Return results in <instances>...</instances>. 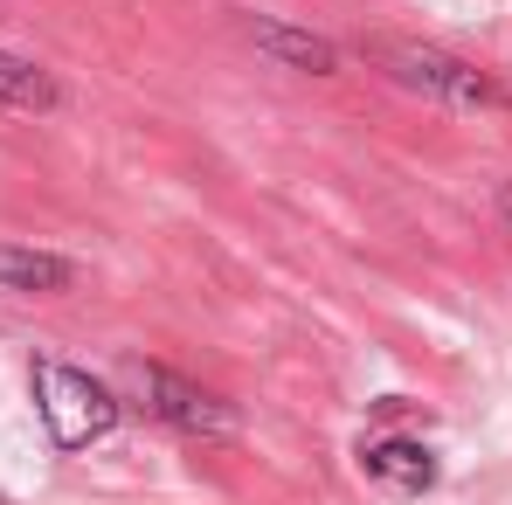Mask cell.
Segmentation results:
<instances>
[{
	"mask_svg": "<svg viewBox=\"0 0 512 505\" xmlns=\"http://www.w3.org/2000/svg\"><path fill=\"white\" fill-rule=\"evenodd\" d=\"M367 56L402 90H416L429 104H450V111H506L512 104L485 70H471L464 56H450L436 42H416V35H367Z\"/></svg>",
	"mask_w": 512,
	"mask_h": 505,
	"instance_id": "6da1fadb",
	"label": "cell"
},
{
	"mask_svg": "<svg viewBox=\"0 0 512 505\" xmlns=\"http://www.w3.org/2000/svg\"><path fill=\"white\" fill-rule=\"evenodd\" d=\"M35 409L49 422V436L63 450H84L97 443L111 422H118V395L104 381H90L84 367H63V360H35Z\"/></svg>",
	"mask_w": 512,
	"mask_h": 505,
	"instance_id": "7a4b0ae2",
	"label": "cell"
},
{
	"mask_svg": "<svg viewBox=\"0 0 512 505\" xmlns=\"http://www.w3.org/2000/svg\"><path fill=\"white\" fill-rule=\"evenodd\" d=\"M125 388L139 395V409H146V416L173 422V429H187V436H236V429H243L236 409H229L222 395H208V388L180 381L173 367H146V360H132V367H125Z\"/></svg>",
	"mask_w": 512,
	"mask_h": 505,
	"instance_id": "3957f363",
	"label": "cell"
},
{
	"mask_svg": "<svg viewBox=\"0 0 512 505\" xmlns=\"http://www.w3.org/2000/svg\"><path fill=\"white\" fill-rule=\"evenodd\" d=\"M70 284H77V263H70V256L0 243V291H7V298H63Z\"/></svg>",
	"mask_w": 512,
	"mask_h": 505,
	"instance_id": "277c9868",
	"label": "cell"
},
{
	"mask_svg": "<svg viewBox=\"0 0 512 505\" xmlns=\"http://www.w3.org/2000/svg\"><path fill=\"white\" fill-rule=\"evenodd\" d=\"M250 42L263 49V56H277L284 70H305V77H333V70H340V49H333L326 35L291 28V21H270V14L250 21Z\"/></svg>",
	"mask_w": 512,
	"mask_h": 505,
	"instance_id": "5b68a950",
	"label": "cell"
},
{
	"mask_svg": "<svg viewBox=\"0 0 512 505\" xmlns=\"http://www.w3.org/2000/svg\"><path fill=\"white\" fill-rule=\"evenodd\" d=\"M360 471H367L374 485H388V492H429V485H436V457H429L423 443H409V436L367 443V450H360Z\"/></svg>",
	"mask_w": 512,
	"mask_h": 505,
	"instance_id": "8992f818",
	"label": "cell"
},
{
	"mask_svg": "<svg viewBox=\"0 0 512 505\" xmlns=\"http://www.w3.org/2000/svg\"><path fill=\"white\" fill-rule=\"evenodd\" d=\"M56 104H63V90H56L49 70L0 49V111H56Z\"/></svg>",
	"mask_w": 512,
	"mask_h": 505,
	"instance_id": "52a82bcc",
	"label": "cell"
},
{
	"mask_svg": "<svg viewBox=\"0 0 512 505\" xmlns=\"http://www.w3.org/2000/svg\"><path fill=\"white\" fill-rule=\"evenodd\" d=\"M499 222H506V236H512V187H499Z\"/></svg>",
	"mask_w": 512,
	"mask_h": 505,
	"instance_id": "ba28073f",
	"label": "cell"
}]
</instances>
